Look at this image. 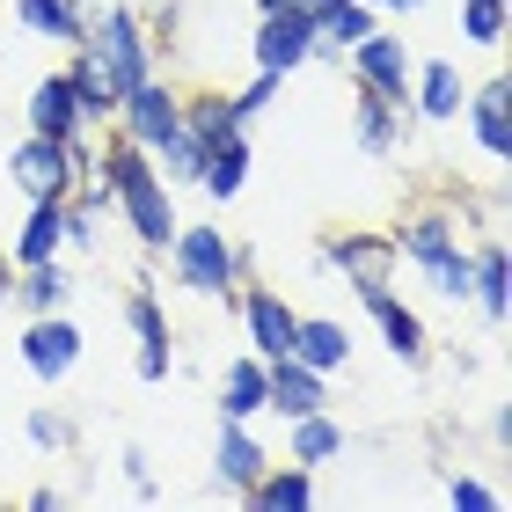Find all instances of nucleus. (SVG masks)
Instances as JSON below:
<instances>
[{"instance_id":"f03ea898","label":"nucleus","mask_w":512,"mask_h":512,"mask_svg":"<svg viewBox=\"0 0 512 512\" xmlns=\"http://www.w3.org/2000/svg\"><path fill=\"white\" fill-rule=\"evenodd\" d=\"M169 271H176V286L183 293H198V300H227L235 308V286H242V249L227 227L213 220H176V235H169Z\"/></svg>"},{"instance_id":"412c9836","label":"nucleus","mask_w":512,"mask_h":512,"mask_svg":"<svg viewBox=\"0 0 512 512\" xmlns=\"http://www.w3.org/2000/svg\"><path fill=\"white\" fill-rule=\"evenodd\" d=\"M264 461H271V454H264V439H256L249 425H235V417H220V447H213V476L227 483V491L242 498L249 483L264 476Z\"/></svg>"},{"instance_id":"4468645a","label":"nucleus","mask_w":512,"mask_h":512,"mask_svg":"<svg viewBox=\"0 0 512 512\" xmlns=\"http://www.w3.org/2000/svg\"><path fill=\"white\" fill-rule=\"evenodd\" d=\"M403 139H410V110L352 81V147H359V154H374V161H388L395 147H403Z\"/></svg>"},{"instance_id":"6e6552de","label":"nucleus","mask_w":512,"mask_h":512,"mask_svg":"<svg viewBox=\"0 0 512 512\" xmlns=\"http://www.w3.org/2000/svg\"><path fill=\"white\" fill-rule=\"evenodd\" d=\"M344 59H352V81H359V88H374V96H388V103L410 110V74H417V59H410V44L395 37L388 22H381V30H366Z\"/></svg>"},{"instance_id":"e433bc0d","label":"nucleus","mask_w":512,"mask_h":512,"mask_svg":"<svg viewBox=\"0 0 512 512\" xmlns=\"http://www.w3.org/2000/svg\"><path fill=\"white\" fill-rule=\"evenodd\" d=\"M59 505H66V498L52 491V483H37V491H30V512H59Z\"/></svg>"},{"instance_id":"a19ab883","label":"nucleus","mask_w":512,"mask_h":512,"mask_svg":"<svg viewBox=\"0 0 512 512\" xmlns=\"http://www.w3.org/2000/svg\"><path fill=\"white\" fill-rule=\"evenodd\" d=\"M271 8H286V0H256V15H271Z\"/></svg>"},{"instance_id":"ea45409f","label":"nucleus","mask_w":512,"mask_h":512,"mask_svg":"<svg viewBox=\"0 0 512 512\" xmlns=\"http://www.w3.org/2000/svg\"><path fill=\"white\" fill-rule=\"evenodd\" d=\"M300 8H308V15H330V8H337V0H300Z\"/></svg>"},{"instance_id":"2f4dec72","label":"nucleus","mask_w":512,"mask_h":512,"mask_svg":"<svg viewBox=\"0 0 512 512\" xmlns=\"http://www.w3.org/2000/svg\"><path fill=\"white\" fill-rule=\"evenodd\" d=\"M22 432H30V447H37V454H59L66 439H74V425H66L59 410H30V417H22Z\"/></svg>"},{"instance_id":"f8f14e48","label":"nucleus","mask_w":512,"mask_h":512,"mask_svg":"<svg viewBox=\"0 0 512 512\" xmlns=\"http://www.w3.org/2000/svg\"><path fill=\"white\" fill-rule=\"evenodd\" d=\"M118 132L132 139V147H147V154H161V147H169V139L183 132V96H176V88L169 81H139L132 88V96L118 103Z\"/></svg>"},{"instance_id":"b1692460","label":"nucleus","mask_w":512,"mask_h":512,"mask_svg":"<svg viewBox=\"0 0 512 512\" xmlns=\"http://www.w3.org/2000/svg\"><path fill=\"white\" fill-rule=\"evenodd\" d=\"M66 249V198H30V213H22V235H15V271L22 264H44V256Z\"/></svg>"},{"instance_id":"f257e3e1","label":"nucleus","mask_w":512,"mask_h":512,"mask_svg":"<svg viewBox=\"0 0 512 512\" xmlns=\"http://www.w3.org/2000/svg\"><path fill=\"white\" fill-rule=\"evenodd\" d=\"M96 176L110 183V213L139 235V249H147V256L169 249V235H176V183L154 169V154L103 125V139H96Z\"/></svg>"},{"instance_id":"20e7f679","label":"nucleus","mask_w":512,"mask_h":512,"mask_svg":"<svg viewBox=\"0 0 512 512\" xmlns=\"http://www.w3.org/2000/svg\"><path fill=\"white\" fill-rule=\"evenodd\" d=\"M315 256H322L330 271H344V286H352V293H381L388 278H395V264H403L381 227H344V235H322Z\"/></svg>"},{"instance_id":"7ed1b4c3","label":"nucleus","mask_w":512,"mask_h":512,"mask_svg":"<svg viewBox=\"0 0 512 512\" xmlns=\"http://www.w3.org/2000/svg\"><path fill=\"white\" fill-rule=\"evenodd\" d=\"M88 52H96L103 66H110V81H118V96H132L139 81H154V37H147V22H139V8L132 0H103L96 15H88Z\"/></svg>"},{"instance_id":"a878e982","label":"nucleus","mask_w":512,"mask_h":512,"mask_svg":"<svg viewBox=\"0 0 512 512\" xmlns=\"http://www.w3.org/2000/svg\"><path fill=\"white\" fill-rule=\"evenodd\" d=\"M220 417H235V425H256L264 417V359L256 352H235L220 374Z\"/></svg>"},{"instance_id":"0eeeda50","label":"nucleus","mask_w":512,"mask_h":512,"mask_svg":"<svg viewBox=\"0 0 512 512\" xmlns=\"http://www.w3.org/2000/svg\"><path fill=\"white\" fill-rule=\"evenodd\" d=\"M235 315H242V337L256 359H286L293 337H300V308L278 286H235Z\"/></svg>"},{"instance_id":"f3484780","label":"nucleus","mask_w":512,"mask_h":512,"mask_svg":"<svg viewBox=\"0 0 512 512\" xmlns=\"http://www.w3.org/2000/svg\"><path fill=\"white\" fill-rule=\"evenodd\" d=\"M359 300H366V315L381 322L388 352L403 359V366H425V352H432V337H425V315H417V308H403V300H395V286H381V293H359Z\"/></svg>"},{"instance_id":"1a4fd4ad","label":"nucleus","mask_w":512,"mask_h":512,"mask_svg":"<svg viewBox=\"0 0 512 512\" xmlns=\"http://www.w3.org/2000/svg\"><path fill=\"white\" fill-rule=\"evenodd\" d=\"M125 322H132V374L147 388H161L169 366H176V337H169V315H161V300H154L147 278L125 293Z\"/></svg>"},{"instance_id":"9b49d317","label":"nucleus","mask_w":512,"mask_h":512,"mask_svg":"<svg viewBox=\"0 0 512 512\" xmlns=\"http://www.w3.org/2000/svg\"><path fill=\"white\" fill-rule=\"evenodd\" d=\"M8 183L22 191V205H30V198H66L81 176H74V154H66V139L22 132V147L8 154Z\"/></svg>"},{"instance_id":"5701e85b","label":"nucleus","mask_w":512,"mask_h":512,"mask_svg":"<svg viewBox=\"0 0 512 512\" xmlns=\"http://www.w3.org/2000/svg\"><path fill=\"white\" fill-rule=\"evenodd\" d=\"M293 359L315 366V374H344L352 366V330H344L337 315H300V337H293Z\"/></svg>"},{"instance_id":"2eb2a0df","label":"nucleus","mask_w":512,"mask_h":512,"mask_svg":"<svg viewBox=\"0 0 512 512\" xmlns=\"http://www.w3.org/2000/svg\"><path fill=\"white\" fill-rule=\"evenodd\" d=\"M461 103H469V81H461V66H454L447 52L417 59V74H410V110H417V118L454 125V118H461Z\"/></svg>"},{"instance_id":"bb28decb","label":"nucleus","mask_w":512,"mask_h":512,"mask_svg":"<svg viewBox=\"0 0 512 512\" xmlns=\"http://www.w3.org/2000/svg\"><path fill=\"white\" fill-rule=\"evenodd\" d=\"M15 308L22 315H52V308H66V300H74V278H66V264L59 256H44V264H22L15 271Z\"/></svg>"},{"instance_id":"6ab92c4d","label":"nucleus","mask_w":512,"mask_h":512,"mask_svg":"<svg viewBox=\"0 0 512 512\" xmlns=\"http://www.w3.org/2000/svg\"><path fill=\"white\" fill-rule=\"evenodd\" d=\"M469 256H476V271H469V300L483 308V322H505V315H512V264H505V235H483Z\"/></svg>"},{"instance_id":"473e14b6","label":"nucleus","mask_w":512,"mask_h":512,"mask_svg":"<svg viewBox=\"0 0 512 512\" xmlns=\"http://www.w3.org/2000/svg\"><path fill=\"white\" fill-rule=\"evenodd\" d=\"M278 88H286L278 74H256V81L242 88V96H227V103H235V118H242V125H256V118H264V110L278 103Z\"/></svg>"},{"instance_id":"c85d7f7f","label":"nucleus","mask_w":512,"mask_h":512,"mask_svg":"<svg viewBox=\"0 0 512 512\" xmlns=\"http://www.w3.org/2000/svg\"><path fill=\"white\" fill-rule=\"evenodd\" d=\"M183 125L198 132V147H220V139H235V132H249V125L235 118V103L220 96V88H205V96H183Z\"/></svg>"},{"instance_id":"a211bd4d","label":"nucleus","mask_w":512,"mask_h":512,"mask_svg":"<svg viewBox=\"0 0 512 512\" xmlns=\"http://www.w3.org/2000/svg\"><path fill=\"white\" fill-rule=\"evenodd\" d=\"M461 110H469L476 147L491 154V161H505V154H512V118H505V110H512V88H505V74H491L483 88H469V103H461Z\"/></svg>"},{"instance_id":"9d476101","label":"nucleus","mask_w":512,"mask_h":512,"mask_svg":"<svg viewBox=\"0 0 512 512\" xmlns=\"http://www.w3.org/2000/svg\"><path fill=\"white\" fill-rule=\"evenodd\" d=\"M388 242H395V256H403V264H417L425 278L469 249L461 220H454V213H439V205H417V213H403V227H388Z\"/></svg>"},{"instance_id":"4be33fe9","label":"nucleus","mask_w":512,"mask_h":512,"mask_svg":"<svg viewBox=\"0 0 512 512\" xmlns=\"http://www.w3.org/2000/svg\"><path fill=\"white\" fill-rule=\"evenodd\" d=\"M242 505H264V512H300V505H315V469H308V461H264V476L242 491Z\"/></svg>"},{"instance_id":"39448f33","label":"nucleus","mask_w":512,"mask_h":512,"mask_svg":"<svg viewBox=\"0 0 512 512\" xmlns=\"http://www.w3.org/2000/svg\"><path fill=\"white\" fill-rule=\"evenodd\" d=\"M256 74H300V66L315 59V15L300 8V0H286V8H271L264 22H256V44H249Z\"/></svg>"},{"instance_id":"c9c22d12","label":"nucleus","mask_w":512,"mask_h":512,"mask_svg":"<svg viewBox=\"0 0 512 512\" xmlns=\"http://www.w3.org/2000/svg\"><path fill=\"white\" fill-rule=\"evenodd\" d=\"M118 461H125V483H132V491H139V498H154V469H147V454H139V447H125Z\"/></svg>"},{"instance_id":"dca6fc26","label":"nucleus","mask_w":512,"mask_h":512,"mask_svg":"<svg viewBox=\"0 0 512 512\" xmlns=\"http://www.w3.org/2000/svg\"><path fill=\"white\" fill-rule=\"evenodd\" d=\"M66 52H74V59H66V81H74V103H81V125L88 132H103L110 118H118V81H110V66L96 59V52H88V44H66Z\"/></svg>"},{"instance_id":"c756f323","label":"nucleus","mask_w":512,"mask_h":512,"mask_svg":"<svg viewBox=\"0 0 512 512\" xmlns=\"http://www.w3.org/2000/svg\"><path fill=\"white\" fill-rule=\"evenodd\" d=\"M15 22L44 44H81V15L74 0H15Z\"/></svg>"},{"instance_id":"58836bf2","label":"nucleus","mask_w":512,"mask_h":512,"mask_svg":"<svg viewBox=\"0 0 512 512\" xmlns=\"http://www.w3.org/2000/svg\"><path fill=\"white\" fill-rule=\"evenodd\" d=\"M366 8H381V15H417L425 0H366Z\"/></svg>"},{"instance_id":"423d86ee","label":"nucleus","mask_w":512,"mask_h":512,"mask_svg":"<svg viewBox=\"0 0 512 512\" xmlns=\"http://www.w3.org/2000/svg\"><path fill=\"white\" fill-rule=\"evenodd\" d=\"M81 322L66 315V308H52V315H30L22 322V366L44 381V388H59V381H74V366H81Z\"/></svg>"},{"instance_id":"aec40b11","label":"nucleus","mask_w":512,"mask_h":512,"mask_svg":"<svg viewBox=\"0 0 512 512\" xmlns=\"http://www.w3.org/2000/svg\"><path fill=\"white\" fill-rule=\"evenodd\" d=\"M30 132H44V139H74L81 132V103H74V81H66V66H52L37 88H30Z\"/></svg>"},{"instance_id":"cd10ccee","label":"nucleus","mask_w":512,"mask_h":512,"mask_svg":"<svg viewBox=\"0 0 512 512\" xmlns=\"http://www.w3.org/2000/svg\"><path fill=\"white\" fill-rule=\"evenodd\" d=\"M344 454V425L330 410H308V417H293V432H286V461H308V469H322V461H337Z\"/></svg>"},{"instance_id":"393cba45","label":"nucleus","mask_w":512,"mask_h":512,"mask_svg":"<svg viewBox=\"0 0 512 512\" xmlns=\"http://www.w3.org/2000/svg\"><path fill=\"white\" fill-rule=\"evenodd\" d=\"M249 132H235V139H220V147H205V169H198V191L213 198V205H227V198H242L249 191Z\"/></svg>"},{"instance_id":"72a5a7b5","label":"nucleus","mask_w":512,"mask_h":512,"mask_svg":"<svg viewBox=\"0 0 512 512\" xmlns=\"http://www.w3.org/2000/svg\"><path fill=\"white\" fill-rule=\"evenodd\" d=\"M447 505H454V512H498L505 498L491 491V483H476V476H454V483H447Z\"/></svg>"},{"instance_id":"4c0bfd02","label":"nucleus","mask_w":512,"mask_h":512,"mask_svg":"<svg viewBox=\"0 0 512 512\" xmlns=\"http://www.w3.org/2000/svg\"><path fill=\"white\" fill-rule=\"evenodd\" d=\"M8 293H15V256L0 249V308H8Z\"/></svg>"},{"instance_id":"ddd939ff","label":"nucleus","mask_w":512,"mask_h":512,"mask_svg":"<svg viewBox=\"0 0 512 512\" xmlns=\"http://www.w3.org/2000/svg\"><path fill=\"white\" fill-rule=\"evenodd\" d=\"M264 410H278L286 425H293V417H308V410H330V374L300 366L293 352L286 359H264Z\"/></svg>"},{"instance_id":"f704fd0d","label":"nucleus","mask_w":512,"mask_h":512,"mask_svg":"<svg viewBox=\"0 0 512 512\" xmlns=\"http://www.w3.org/2000/svg\"><path fill=\"white\" fill-rule=\"evenodd\" d=\"M469 271H476V256L461 249L454 264H439V271H432V293H439V300H469Z\"/></svg>"},{"instance_id":"7c9ffc66","label":"nucleus","mask_w":512,"mask_h":512,"mask_svg":"<svg viewBox=\"0 0 512 512\" xmlns=\"http://www.w3.org/2000/svg\"><path fill=\"white\" fill-rule=\"evenodd\" d=\"M461 37L469 44H505V0H461Z\"/></svg>"}]
</instances>
